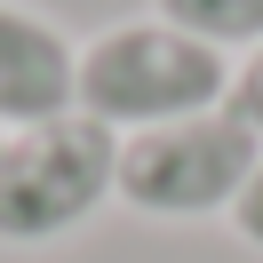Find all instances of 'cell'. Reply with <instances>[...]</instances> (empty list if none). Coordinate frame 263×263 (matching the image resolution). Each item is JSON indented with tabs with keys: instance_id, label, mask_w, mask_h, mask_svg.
I'll return each instance as SVG.
<instances>
[{
	"instance_id": "8992f818",
	"label": "cell",
	"mask_w": 263,
	"mask_h": 263,
	"mask_svg": "<svg viewBox=\"0 0 263 263\" xmlns=\"http://www.w3.org/2000/svg\"><path fill=\"white\" fill-rule=\"evenodd\" d=\"M231 112H239L247 128L263 136V48H255V56H239V64H231Z\"/></svg>"
},
{
	"instance_id": "3957f363",
	"label": "cell",
	"mask_w": 263,
	"mask_h": 263,
	"mask_svg": "<svg viewBox=\"0 0 263 263\" xmlns=\"http://www.w3.org/2000/svg\"><path fill=\"white\" fill-rule=\"evenodd\" d=\"M263 160V136L247 128L231 104L167 128L120 136V208L152 215V223H199V215H231Z\"/></svg>"
},
{
	"instance_id": "52a82bcc",
	"label": "cell",
	"mask_w": 263,
	"mask_h": 263,
	"mask_svg": "<svg viewBox=\"0 0 263 263\" xmlns=\"http://www.w3.org/2000/svg\"><path fill=\"white\" fill-rule=\"evenodd\" d=\"M231 231H239V239H247V247L263 255V160H255V176H247L239 208H231Z\"/></svg>"
},
{
	"instance_id": "6da1fadb",
	"label": "cell",
	"mask_w": 263,
	"mask_h": 263,
	"mask_svg": "<svg viewBox=\"0 0 263 263\" xmlns=\"http://www.w3.org/2000/svg\"><path fill=\"white\" fill-rule=\"evenodd\" d=\"M215 104H231V56H215L208 40L176 32L160 16L104 24L80 48V104L72 112H88L112 136H144L167 120L215 112Z\"/></svg>"
},
{
	"instance_id": "5b68a950",
	"label": "cell",
	"mask_w": 263,
	"mask_h": 263,
	"mask_svg": "<svg viewBox=\"0 0 263 263\" xmlns=\"http://www.w3.org/2000/svg\"><path fill=\"white\" fill-rule=\"evenodd\" d=\"M152 16L208 40L215 56H255L263 48V0H152Z\"/></svg>"
},
{
	"instance_id": "277c9868",
	"label": "cell",
	"mask_w": 263,
	"mask_h": 263,
	"mask_svg": "<svg viewBox=\"0 0 263 263\" xmlns=\"http://www.w3.org/2000/svg\"><path fill=\"white\" fill-rule=\"evenodd\" d=\"M72 104H80V40L24 0H0V136L64 120Z\"/></svg>"
},
{
	"instance_id": "7a4b0ae2",
	"label": "cell",
	"mask_w": 263,
	"mask_h": 263,
	"mask_svg": "<svg viewBox=\"0 0 263 263\" xmlns=\"http://www.w3.org/2000/svg\"><path fill=\"white\" fill-rule=\"evenodd\" d=\"M120 199V136L88 112L0 136V247H56Z\"/></svg>"
}]
</instances>
